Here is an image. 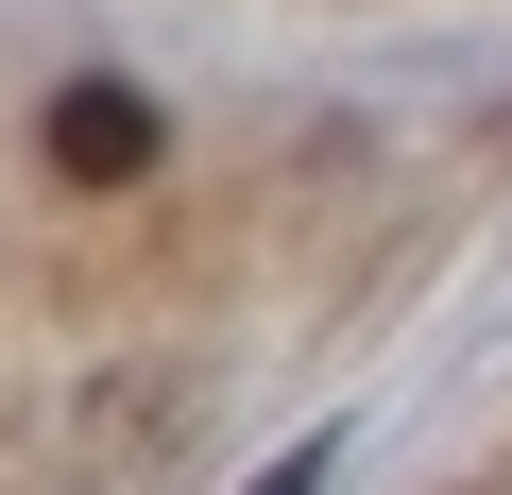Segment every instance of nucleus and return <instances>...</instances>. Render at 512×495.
<instances>
[{"label":"nucleus","mask_w":512,"mask_h":495,"mask_svg":"<svg viewBox=\"0 0 512 495\" xmlns=\"http://www.w3.org/2000/svg\"><path fill=\"white\" fill-rule=\"evenodd\" d=\"M52 171H69V188H137V171H154V103H137L120 69L52 86Z\"/></svg>","instance_id":"f257e3e1"},{"label":"nucleus","mask_w":512,"mask_h":495,"mask_svg":"<svg viewBox=\"0 0 512 495\" xmlns=\"http://www.w3.org/2000/svg\"><path fill=\"white\" fill-rule=\"evenodd\" d=\"M256 495H325V444H291V461H274V478H256Z\"/></svg>","instance_id":"f03ea898"}]
</instances>
